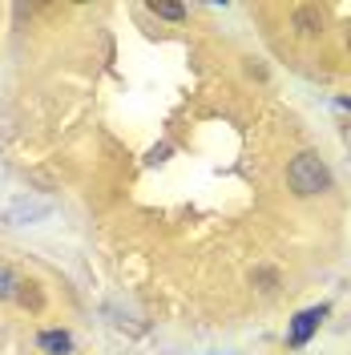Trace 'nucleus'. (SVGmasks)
I'll use <instances>...</instances> for the list:
<instances>
[{
  "label": "nucleus",
  "mask_w": 351,
  "mask_h": 355,
  "mask_svg": "<svg viewBox=\"0 0 351 355\" xmlns=\"http://www.w3.org/2000/svg\"><path fill=\"white\" fill-rule=\"evenodd\" d=\"M319 319H323V307L299 311V315H295V323H291V335H286V343H291V347H303V343H307L311 335H315Z\"/></svg>",
  "instance_id": "f03ea898"
},
{
  "label": "nucleus",
  "mask_w": 351,
  "mask_h": 355,
  "mask_svg": "<svg viewBox=\"0 0 351 355\" xmlns=\"http://www.w3.org/2000/svg\"><path fill=\"white\" fill-rule=\"evenodd\" d=\"M295 21H299V28H303V33H319L323 12H315V8H299V17H295Z\"/></svg>",
  "instance_id": "20e7f679"
},
{
  "label": "nucleus",
  "mask_w": 351,
  "mask_h": 355,
  "mask_svg": "<svg viewBox=\"0 0 351 355\" xmlns=\"http://www.w3.org/2000/svg\"><path fill=\"white\" fill-rule=\"evenodd\" d=\"M348 49H351V33H348Z\"/></svg>",
  "instance_id": "0eeeda50"
},
{
  "label": "nucleus",
  "mask_w": 351,
  "mask_h": 355,
  "mask_svg": "<svg viewBox=\"0 0 351 355\" xmlns=\"http://www.w3.org/2000/svg\"><path fill=\"white\" fill-rule=\"evenodd\" d=\"M12 287H21V283H17V279L0 266V299H8V295H12Z\"/></svg>",
  "instance_id": "423d86ee"
},
{
  "label": "nucleus",
  "mask_w": 351,
  "mask_h": 355,
  "mask_svg": "<svg viewBox=\"0 0 351 355\" xmlns=\"http://www.w3.org/2000/svg\"><path fill=\"white\" fill-rule=\"evenodd\" d=\"M150 12L166 17V21H182V17H186V8H182V4H166V0H154V4H150Z\"/></svg>",
  "instance_id": "39448f33"
},
{
  "label": "nucleus",
  "mask_w": 351,
  "mask_h": 355,
  "mask_svg": "<svg viewBox=\"0 0 351 355\" xmlns=\"http://www.w3.org/2000/svg\"><path fill=\"white\" fill-rule=\"evenodd\" d=\"M286 182H291V190L295 194H319V190H327L331 186V174H327V166L319 162L315 154H299L291 166H286Z\"/></svg>",
  "instance_id": "f257e3e1"
},
{
  "label": "nucleus",
  "mask_w": 351,
  "mask_h": 355,
  "mask_svg": "<svg viewBox=\"0 0 351 355\" xmlns=\"http://www.w3.org/2000/svg\"><path fill=\"white\" fill-rule=\"evenodd\" d=\"M37 343H41L49 355H65V352H69V335H65V331H44Z\"/></svg>",
  "instance_id": "7ed1b4c3"
}]
</instances>
